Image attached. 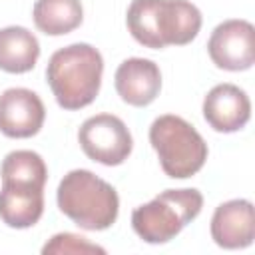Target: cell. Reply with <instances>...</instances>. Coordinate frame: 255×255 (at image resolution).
I'll use <instances>...</instances> for the list:
<instances>
[{"instance_id": "cell-1", "label": "cell", "mask_w": 255, "mask_h": 255, "mask_svg": "<svg viewBox=\"0 0 255 255\" xmlns=\"http://www.w3.org/2000/svg\"><path fill=\"white\" fill-rule=\"evenodd\" d=\"M102 54L84 42L56 50L46 68L50 90L64 110H82L90 106L102 86Z\"/></svg>"}, {"instance_id": "cell-2", "label": "cell", "mask_w": 255, "mask_h": 255, "mask_svg": "<svg viewBox=\"0 0 255 255\" xmlns=\"http://www.w3.org/2000/svg\"><path fill=\"white\" fill-rule=\"evenodd\" d=\"M56 197L60 211L86 231L108 229L118 219L120 197L116 189L90 169L68 171Z\"/></svg>"}, {"instance_id": "cell-3", "label": "cell", "mask_w": 255, "mask_h": 255, "mask_svg": "<svg viewBox=\"0 0 255 255\" xmlns=\"http://www.w3.org/2000/svg\"><path fill=\"white\" fill-rule=\"evenodd\" d=\"M149 143L155 149L167 177L187 179L195 175L207 159V143L201 133L183 118L165 114L153 120Z\"/></svg>"}, {"instance_id": "cell-4", "label": "cell", "mask_w": 255, "mask_h": 255, "mask_svg": "<svg viewBox=\"0 0 255 255\" xmlns=\"http://www.w3.org/2000/svg\"><path fill=\"white\" fill-rule=\"evenodd\" d=\"M203 207L197 189H165L131 213V227L145 243H167L191 223Z\"/></svg>"}, {"instance_id": "cell-5", "label": "cell", "mask_w": 255, "mask_h": 255, "mask_svg": "<svg viewBox=\"0 0 255 255\" xmlns=\"http://www.w3.org/2000/svg\"><path fill=\"white\" fill-rule=\"evenodd\" d=\"M82 151L98 163L120 165L124 163L133 147L131 133L124 120L114 114H98L88 118L78 131Z\"/></svg>"}, {"instance_id": "cell-6", "label": "cell", "mask_w": 255, "mask_h": 255, "mask_svg": "<svg viewBox=\"0 0 255 255\" xmlns=\"http://www.w3.org/2000/svg\"><path fill=\"white\" fill-rule=\"evenodd\" d=\"M211 62L227 72L249 70L255 62V28L247 20H225L207 42Z\"/></svg>"}, {"instance_id": "cell-7", "label": "cell", "mask_w": 255, "mask_h": 255, "mask_svg": "<svg viewBox=\"0 0 255 255\" xmlns=\"http://www.w3.org/2000/svg\"><path fill=\"white\" fill-rule=\"evenodd\" d=\"M46 120L40 96L28 88H8L0 94V131L8 137H32Z\"/></svg>"}, {"instance_id": "cell-8", "label": "cell", "mask_w": 255, "mask_h": 255, "mask_svg": "<svg viewBox=\"0 0 255 255\" xmlns=\"http://www.w3.org/2000/svg\"><path fill=\"white\" fill-rule=\"evenodd\" d=\"M203 118L215 131H239L251 118L249 96L235 84H217L203 100Z\"/></svg>"}, {"instance_id": "cell-9", "label": "cell", "mask_w": 255, "mask_h": 255, "mask_svg": "<svg viewBox=\"0 0 255 255\" xmlns=\"http://www.w3.org/2000/svg\"><path fill=\"white\" fill-rule=\"evenodd\" d=\"M211 237L223 249H243L255 237V213L249 199L221 203L211 217Z\"/></svg>"}, {"instance_id": "cell-10", "label": "cell", "mask_w": 255, "mask_h": 255, "mask_svg": "<svg viewBox=\"0 0 255 255\" xmlns=\"http://www.w3.org/2000/svg\"><path fill=\"white\" fill-rule=\"evenodd\" d=\"M118 96L135 108L149 106L161 90V72L155 62L147 58L124 60L114 76Z\"/></svg>"}, {"instance_id": "cell-11", "label": "cell", "mask_w": 255, "mask_h": 255, "mask_svg": "<svg viewBox=\"0 0 255 255\" xmlns=\"http://www.w3.org/2000/svg\"><path fill=\"white\" fill-rule=\"evenodd\" d=\"M155 30L161 48L189 44L201 30V12L187 0H157Z\"/></svg>"}, {"instance_id": "cell-12", "label": "cell", "mask_w": 255, "mask_h": 255, "mask_svg": "<svg viewBox=\"0 0 255 255\" xmlns=\"http://www.w3.org/2000/svg\"><path fill=\"white\" fill-rule=\"evenodd\" d=\"M44 213V187L2 181L0 219L14 229H28L40 221Z\"/></svg>"}, {"instance_id": "cell-13", "label": "cell", "mask_w": 255, "mask_h": 255, "mask_svg": "<svg viewBox=\"0 0 255 255\" xmlns=\"http://www.w3.org/2000/svg\"><path fill=\"white\" fill-rule=\"evenodd\" d=\"M40 58L38 38L24 26H6L0 30V70L8 74L30 72Z\"/></svg>"}, {"instance_id": "cell-14", "label": "cell", "mask_w": 255, "mask_h": 255, "mask_svg": "<svg viewBox=\"0 0 255 255\" xmlns=\"http://www.w3.org/2000/svg\"><path fill=\"white\" fill-rule=\"evenodd\" d=\"M32 18L46 36H64L82 24L84 8L80 0H36Z\"/></svg>"}, {"instance_id": "cell-15", "label": "cell", "mask_w": 255, "mask_h": 255, "mask_svg": "<svg viewBox=\"0 0 255 255\" xmlns=\"http://www.w3.org/2000/svg\"><path fill=\"white\" fill-rule=\"evenodd\" d=\"M0 175L2 181H16V183L44 187L48 179V167L40 153L30 149H16L2 159Z\"/></svg>"}, {"instance_id": "cell-16", "label": "cell", "mask_w": 255, "mask_h": 255, "mask_svg": "<svg viewBox=\"0 0 255 255\" xmlns=\"http://www.w3.org/2000/svg\"><path fill=\"white\" fill-rule=\"evenodd\" d=\"M42 253L48 255V253H64V255H84V253H106L104 247L96 245V243H90L86 237L82 235H76V233H56L44 247H42Z\"/></svg>"}]
</instances>
